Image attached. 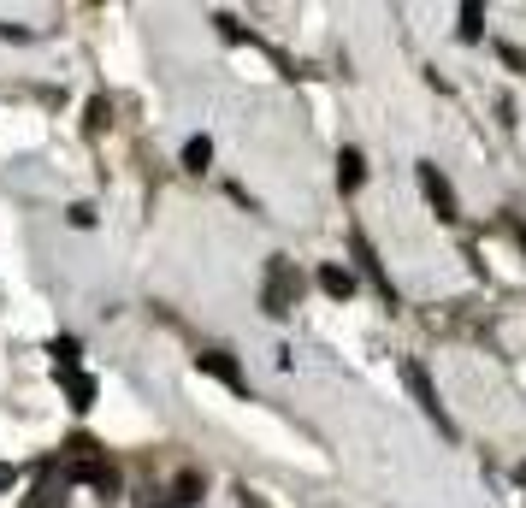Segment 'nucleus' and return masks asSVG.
Instances as JSON below:
<instances>
[{
    "instance_id": "obj_1",
    "label": "nucleus",
    "mask_w": 526,
    "mask_h": 508,
    "mask_svg": "<svg viewBox=\"0 0 526 508\" xmlns=\"http://www.w3.org/2000/svg\"><path fill=\"white\" fill-rule=\"evenodd\" d=\"M60 479L95 485L101 497H113V491H119V473H113V461L101 455V444H95V438H83V432H77V438H66V473H60Z\"/></svg>"
},
{
    "instance_id": "obj_2",
    "label": "nucleus",
    "mask_w": 526,
    "mask_h": 508,
    "mask_svg": "<svg viewBox=\"0 0 526 508\" xmlns=\"http://www.w3.org/2000/svg\"><path fill=\"white\" fill-rule=\"evenodd\" d=\"M296 296H302V272H296V260H284V254H272L266 260V290H261V308L272 319H284L296 308Z\"/></svg>"
},
{
    "instance_id": "obj_3",
    "label": "nucleus",
    "mask_w": 526,
    "mask_h": 508,
    "mask_svg": "<svg viewBox=\"0 0 526 508\" xmlns=\"http://www.w3.org/2000/svg\"><path fill=\"white\" fill-rule=\"evenodd\" d=\"M402 384H408V396L426 408V420H438V432H444V438H456V420L444 414V402H438V390H432V379H426V367H420V361H402Z\"/></svg>"
},
{
    "instance_id": "obj_4",
    "label": "nucleus",
    "mask_w": 526,
    "mask_h": 508,
    "mask_svg": "<svg viewBox=\"0 0 526 508\" xmlns=\"http://www.w3.org/2000/svg\"><path fill=\"white\" fill-rule=\"evenodd\" d=\"M196 367L207 373V379H219L225 390H237V396H249V379H243V367L225 355V349H207V355H196Z\"/></svg>"
},
{
    "instance_id": "obj_5",
    "label": "nucleus",
    "mask_w": 526,
    "mask_h": 508,
    "mask_svg": "<svg viewBox=\"0 0 526 508\" xmlns=\"http://www.w3.org/2000/svg\"><path fill=\"white\" fill-rule=\"evenodd\" d=\"M420 190H426V201L438 207V219H461V201H456L450 178H444L438 166H420Z\"/></svg>"
},
{
    "instance_id": "obj_6",
    "label": "nucleus",
    "mask_w": 526,
    "mask_h": 508,
    "mask_svg": "<svg viewBox=\"0 0 526 508\" xmlns=\"http://www.w3.org/2000/svg\"><path fill=\"white\" fill-rule=\"evenodd\" d=\"M349 249H355V260H361V272H367V278H373V284L385 290V302H396V290H391V278H385V266L373 260V243H367V237L355 231V237H349Z\"/></svg>"
},
{
    "instance_id": "obj_7",
    "label": "nucleus",
    "mask_w": 526,
    "mask_h": 508,
    "mask_svg": "<svg viewBox=\"0 0 526 508\" xmlns=\"http://www.w3.org/2000/svg\"><path fill=\"white\" fill-rule=\"evenodd\" d=\"M320 290H326L331 302H349L355 296V272L349 266H320Z\"/></svg>"
},
{
    "instance_id": "obj_8",
    "label": "nucleus",
    "mask_w": 526,
    "mask_h": 508,
    "mask_svg": "<svg viewBox=\"0 0 526 508\" xmlns=\"http://www.w3.org/2000/svg\"><path fill=\"white\" fill-rule=\"evenodd\" d=\"M361 178H367L361 148H343V154H337V184H343V190H361Z\"/></svg>"
},
{
    "instance_id": "obj_9",
    "label": "nucleus",
    "mask_w": 526,
    "mask_h": 508,
    "mask_svg": "<svg viewBox=\"0 0 526 508\" xmlns=\"http://www.w3.org/2000/svg\"><path fill=\"white\" fill-rule=\"evenodd\" d=\"M48 355H54V373H60V379H71L83 349H77V337H54V343H48Z\"/></svg>"
},
{
    "instance_id": "obj_10",
    "label": "nucleus",
    "mask_w": 526,
    "mask_h": 508,
    "mask_svg": "<svg viewBox=\"0 0 526 508\" xmlns=\"http://www.w3.org/2000/svg\"><path fill=\"white\" fill-rule=\"evenodd\" d=\"M201 491H207V479H201V473H178V485L166 491V503H172V508H184V503H196Z\"/></svg>"
},
{
    "instance_id": "obj_11",
    "label": "nucleus",
    "mask_w": 526,
    "mask_h": 508,
    "mask_svg": "<svg viewBox=\"0 0 526 508\" xmlns=\"http://www.w3.org/2000/svg\"><path fill=\"white\" fill-rule=\"evenodd\" d=\"M66 396H71V408L83 414V408L95 402V379H89V373H71V379H66Z\"/></svg>"
},
{
    "instance_id": "obj_12",
    "label": "nucleus",
    "mask_w": 526,
    "mask_h": 508,
    "mask_svg": "<svg viewBox=\"0 0 526 508\" xmlns=\"http://www.w3.org/2000/svg\"><path fill=\"white\" fill-rule=\"evenodd\" d=\"M207 160H213V142H207V136H190V142H184V166H190V172H207Z\"/></svg>"
},
{
    "instance_id": "obj_13",
    "label": "nucleus",
    "mask_w": 526,
    "mask_h": 508,
    "mask_svg": "<svg viewBox=\"0 0 526 508\" xmlns=\"http://www.w3.org/2000/svg\"><path fill=\"white\" fill-rule=\"evenodd\" d=\"M479 30H485V12L467 0V6H461V42H479Z\"/></svg>"
},
{
    "instance_id": "obj_14",
    "label": "nucleus",
    "mask_w": 526,
    "mask_h": 508,
    "mask_svg": "<svg viewBox=\"0 0 526 508\" xmlns=\"http://www.w3.org/2000/svg\"><path fill=\"white\" fill-rule=\"evenodd\" d=\"M107 119H113V101H107V95H95V101H89V130H101Z\"/></svg>"
},
{
    "instance_id": "obj_15",
    "label": "nucleus",
    "mask_w": 526,
    "mask_h": 508,
    "mask_svg": "<svg viewBox=\"0 0 526 508\" xmlns=\"http://www.w3.org/2000/svg\"><path fill=\"white\" fill-rule=\"evenodd\" d=\"M136 508H172V503H166V491H142V497H136Z\"/></svg>"
},
{
    "instance_id": "obj_16",
    "label": "nucleus",
    "mask_w": 526,
    "mask_h": 508,
    "mask_svg": "<svg viewBox=\"0 0 526 508\" xmlns=\"http://www.w3.org/2000/svg\"><path fill=\"white\" fill-rule=\"evenodd\" d=\"M12 485H18V467H12V461H0V497H6Z\"/></svg>"
},
{
    "instance_id": "obj_17",
    "label": "nucleus",
    "mask_w": 526,
    "mask_h": 508,
    "mask_svg": "<svg viewBox=\"0 0 526 508\" xmlns=\"http://www.w3.org/2000/svg\"><path fill=\"white\" fill-rule=\"evenodd\" d=\"M515 479H521V485H526V461H521V467H515Z\"/></svg>"
}]
</instances>
